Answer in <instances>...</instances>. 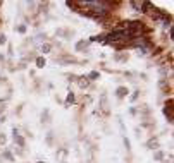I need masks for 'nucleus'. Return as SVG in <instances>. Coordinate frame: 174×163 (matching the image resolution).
I'll use <instances>...</instances> for the list:
<instances>
[{
  "instance_id": "f257e3e1",
  "label": "nucleus",
  "mask_w": 174,
  "mask_h": 163,
  "mask_svg": "<svg viewBox=\"0 0 174 163\" xmlns=\"http://www.w3.org/2000/svg\"><path fill=\"white\" fill-rule=\"evenodd\" d=\"M12 139H14V143L17 144L19 148H24V146H26V141H24V137H23V136L19 134V130L16 129V127H14V130H12Z\"/></svg>"
},
{
  "instance_id": "ddd939ff",
  "label": "nucleus",
  "mask_w": 174,
  "mask_h": 163,
  "mask_svg": "<svg viewBox=\"0 0 174 163\" xmlns=\"http://www.w3.org/2000/svg\"><path fill=\"white\" fill-rule=\"evenodd\" d=\"M36 67H45V58H42V57H36Z\"/></svg>"
},
{
  "instance_id": "1a4fd4ad",
  "label": "nucleus",
  "mask_w": 174,
  "mask_h": 163,
  "mask_svg": "<svg viewBox=\"0 0 174 163\" xmlns=\"http://www.w3.org/2000/svg\"><path fill=\"white\" fill-rule=\"evenodd\" d=\"M147 148H148V149H157V148H159V143H157V139H150L148 143H147Z\"/></svg>"
},
{
  "instance_id": "20e7f679",
  "label": "nucleus",
  "mask_w": 174,
  "mask_h": 163,
  "mask_svg": "<svg viewBox=\"0 0 174 163\" xmlns=\"http://www.w3.org/2000/svg\"><path fill=\"white\" fill-rule=\"evenodd\" d=\"M88 47H90V41H85V40H81V41H78L76 43V52H88Z\"/></svg>"
},
{
  "instance_id": "423d86ee",
  "label": "nucleus",
  "mask_w": 174,
  "mask_h": 163,
  "mask_svg": "<svg viewBox=\"0 0 174 163\" xmlns=\"http://www.w3.org/2000/svg\"><path fill=\"white\" fill-rule=\"evenodd\" d=\"M42 122H43V124H49V122H50V112H49V108H45V110L42 112Z\"/></svg>"
},
{
  "instance_id": "aec40b11",
  "label": "nucleus",
  "mask_w": 174,
  "mask_h": 163,
  "mask_svg": "<svg viewBox=\"0 0 174 163\" xmlns=\"http://www.w3.org/2000/svg\"><path fill=\"white\" fill-rule=\"evenodd\" d=\"M7 43V38H5V34H0V45H5Z\"/></svg>"
},
{
  "instance_id": "4468645a",
  "label": "nucleus",
  "mask_w": 174,
  "mask_h": 163,
  "mask_svg": "<svg viewBox=\"0 0 174 163\" xmlns=\"http://www.w3.org/2000/svg\"><path fill=\"white\" fill-rule=\"evenodd\" d=\"M154 160H157V161H160V160H164V153H162V151H155V154H154Z\"/></svg>"
},
{
  "instance_id": "f3484780",
  "label": "nucleus",
  "mask_w": 174,
  "mask_h": 163,
  "mask_svg": "<svg viewBox=\"0 0 174 163\" xmlns=\"http://www.w3.org/2000/svg\"><path fill=\"white\" fill-rule=\"evenodd\" d=\"M2 156H4L5 160H9V161H14V156H12L9 151H4V153H2Z\"/></svg>"
},
{
  "instance_id": "6e6552de",
  "label": "nucleus",
  "mask_w": 174,
  "mask_h": 163,
  "mask_svg": "<svg viewBox=\"0 0 174 163\" xmlns=\"http://www.w3.org/2000/svg\"><path fill=\"white\" fill-rule=\"evenodd\" d=\"M100 108H103V110L107 108V95H105V93L100 96ZM107 113H109V112L105 110V115H107Z\"/></svg>"
},
{
  "instance_id": "a211bd4d",
  "label": "nucleus",
  "mask_w": 174,
  "mask_h": 163,
  "mask_svg": "<svg viewBox=\"0 0 174 163\" xmlns=\"http://www.w3.org/2000/svg\"><path fill=\"white\" fill-rule=\"evenodd\" d=\"M131 7L136 9V10H140L141 9V2H131Z\"/></svg>"
},
{
  "instance_id": "9d476101",
  "label": "nucleus",
  "mask_w": 174,
  "mask_h": 163,
  "mask_svg": "<svg viewBox=\"0 0 174 163\" xmlns=\"http://www.w3.org/2000/svg\"><path fill=\"white\" fill-rule=\"evenodd\" d=\"M74 100H76V98H74V93H69L67 98H66V105H73Z\"/></svg>"
},
{
  "instance_id": "5701e85b",
  "label": "nucleus",
  "mask_w": 174,
  "mask_h": 163,
  "mask_svg": "<svg viewBox=\"0 0 174 163\" xmlns=\"http://www.w3.org/2000/svg\"><path fill=\"white\" fill-rule=\"evenodd\" d=\"M5 141H7V137H5V136H4V134H0V143L4 144V143H5Z\"/></svg>"
},
{
  "instance_id": "f03ea898",
  "label": "nucleus",
  "mask_w": 174,
  "mask_h": 163,
  "mask_svg": "<svg viewBox=\"0 0 174 163\" xmlns=\"http://www.w3.org/2000/svg\"><path fill=\"white\" fill-rule=\"evenodd\" d=\"M164 115L167 117V122L169 124H172V100H167V103H165V106H164Z\"/></svg>"
},
{
  "instance_id": "2eb2a0df",
  "label": "nucleus",
  "mask_w": 174,
  "mask_h": 163,
  "mask_svg": "<svg viewBox=\"0 0 174 163\" xmlns=\"http://www.w3.org/2000/svg\"><path fill=\"white\" fill-rule=\"evenodd\" d=\"M45 141H47V144H49V146H52V144H53V132H49Z\"/></svg>"
},
{
  "instance_id": "b1692460",
  "label": "nucleus",
  "mask_w": 174,
  "mask_h": 163,
  "mask_svg": "<svg viewBox=\"0 0 174 163\" xmlns=\"http://www.w3.org/2000/svg\"><path fill=\"white\" fill-rule=\"evenodd\" d=\"M4 110H5V106H0V113H2Z\"/></svg>"
},
{
  "instance_id": "412c9836",
  "label": "nucleus",
  "mask_w": 174,
  "mask_h": 163,
  "mask_svg": "<svg viewBox=\"0 0 174 163\" xmlns=\"http://www.w3.org/2000/svg\"><path fill=\"white\" fill-rule=\"evenodd\" d=\"M45 38H47V34H38V36H36V40H38V41H42V40H45Z\"/></svg>"
},
{
  "instance_id": "39448f33",
  "label": "nucleus",
  "mask_w": 174,
  "mask_h": 163,
  "mask_svg": "<svg viewBox=\"0 0 174 163\" xmlns=\"http://www.w3.org/2000/svg\"><path fill=\"white\" fill-rule=\"evenodd\" d=\"M128 93H129V91H128V88H124V86H119V88L116 89V96L119 98V100L126 98V96H128Z\"/></svg>"
},
{
  "instance_id": "393cba45",
  "label": "nucleus",
  "mask_w": 174,
  "mask_h": 163,
  "mask_svg": "<svg viewBox=\"0 0 174 163\" xmlns=\"http://www.w3.org/2000/svg\"><path fill=\"white\" fill-rule=\"evenodd\" d=\"M0 62H4V55H0Z\"/></svg>"
},
{
  "instance_id": "0eeeda50",
  "label": "nucleus",
  "mask_w": 174,
  "mask_h": 163,
  "mask_svg": "<svg viewBox=\"0 0 174 163\" xmlns=\"http://www.w3.org/2000/svg\"><path fill=\"white\" fill-rule=\"evenodd\" d=\"M114 60H117V62H126V60H128V53H116V55H114Z\"/></svg>"
},
{
  "instance_id": "f8f14e48",
  "label": "nucleus",
  "mask_w": 174,
  "mask_h": 163,
  "mask_svg": "<svg viewBox=\"0 0 174 163\" xmlns=\"http://www.w3.org/2000/svg\"><path fill=\"white\" fill-rule=\"evenodd\" d=\"M98 77H100V74H98L97 71H93V72H90L88 79H90V81H95V79H98Z\"/></svg>"
},
{
  "instance_id": "4be33fe9",
  "label": "nucleus",
  "mask_w": 174,
  "mask_h": 163,
  "mask_svg": "<svg viewBox=\"0 0 174 163\" xmlns=\"http://www.w3.org/2000/svg\"><path fill=\"white\" fill-rule=\"evenodd\" d=\"M17 31H19V33H24V31H26V26H17Z\"/></svg>"
},
{
  "instance_id": "6ab92c4d",
  "label": "nucleus",
  "mask_w": 174,
  "mask_h": 163,
  "mask_svg": "<svg viewBox=\"0 0 174 163\" xmlns=\"http://www.w3.org/2000/svg\"><path fill=\"white\" fill-rule=\"evenodd\" d=\"M138 96H140V91H135L133 95H131V101H136L138 100Z\"/></svg>"
},
{
  "instance_id": "a878e982",
  "label": "nucleus",
  "mask_w": 174,
  "mask_h": 163,
  "mask_svg": "<svg viewBox=\"0 0 174 163\" xmlns=\"http://www.w3.org/2000/svg\"><path fill=\"white\" fill-rule=\"evenodd\" d=\"M0 5H2V4H0Z\"/></svg>"
},
{
  "instance_id": "9b49d317",
  "label": "nucleus",
  "mask_w": 174,
  "mask_h": 163,
  "mask_svg": "<svg viewBox=\"0 0 174 163\" xmlns=\"http://www.w3.org/2000/svg\"><path fill=\"white\" fill-rule=\"evenodd\" d=\"M122 143H124V148H126V151H128V153H129L131 151V143H129V139H128V137H122Z\"/></svg>"
},
{
  "instance_id": "7ed1b4c3",
  "label": "nucleus",
  "mask_w": 174,
  "mask_h": 163,
  "mask_svg": "<svg viewBox=\"0 0 174 163\" xmlns=\"http://www.w3.org/2000/svg\"><path fill=\"white\" fill-rule=\"evenodd\" d=\"M55 62H59V64H79V60H78L76 57H71V55H62V57L55 58Z\"/></svg>"
},
{
  "instance_id": "dca6fc26",
  "label": "nucleus",
  "mask_w": 174,
  "mask_h": 163,
  "mask_svg": "<svg viewBox=\"0 0 174 163\" xmlns=\"http://www.w3.org/2000/svg\"><path fill=\"white\" fill-rule=\"evenodd\" d=\"M50 50H52V45H50V43H45V45H42V52H43V53H49Z\"/></svg>"
}]
</instances>
